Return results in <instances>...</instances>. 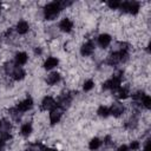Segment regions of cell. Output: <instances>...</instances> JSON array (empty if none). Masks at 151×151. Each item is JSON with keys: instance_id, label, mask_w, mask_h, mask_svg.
<instances>
[{"instance_id": "cell-1", "label": "cell", "mask_w": 151, "mask_h": 151, "mask_svg": "<svg viewBox=\"0 0 151 151\" xmlns=\"http://www.w3.org/2000/svg\"><path fill=\"white\" fill-rule=\"evenodd\" d=\"M61 9L60 7V2H50L46 5L45 7V18L47 20H53L57 18V15L59 14V11Z\"/></svg>"}, {"instance_id": "cell-2", "label": "cell", "mask_w": 151, "mask_h": 151, "mask_svg": "<svg viewBox=\"0 0 151 151\" xmlns=\"http://www.w3.org/2000/svg\"><path fill=\"white\" fill-rule=\"evenodd\" d=\"M119 8L123 12H127L130 14H136L139 11V4L137 1H124L120 4Z\"/></svg>"}, {"instance_id": "cell-3", "label": "cell", "mask_w": 151, "mask_h": 151, "mask_svg": "<svg viewBox=\"0 0 151 151\" xmlns=\"http://www.w3.org/2000/svg\"><path fill=\"white\" fill-rule=\"evenodd\" d=\"M54 107H57V101L52 97H45L41 101V110L44 111H51Z\"/></svg>"}, {"instance_id": "cell-4", "label": "cell", "mask_w": 151, "mask_h": 151, "mask_svg": "<svg viewBox=\"0 0 151 151\" xmlns=\"http://www.w3.org/2000/svg\"><path fill=\"white\" fill-rule=\"evenodd\" d=\"M63 112H64V110L60 109L59 106H57V107H54L53 110H51V113H50L51 124H57V123L60 120V118H61V116H63Z\"/></svg>"}, {"instance_id": "cell-5", "label": "cell", "mask_w": 151, "mask_h": 151, "mask_svg": "<svg viewBox=\"0 0 151 151\" xmlns=\"http://www.w3.org/2000/svg\"><path fill=\"white\" fill-rule=\"evenodd\" d=\"M109 111H110V114H112L114 117H119L124 112V106L120 103H113L111 105V107L109 109Z\"/></svg>"}, {"instance_id": "cell-6", "label": "cell", "mask_w": 151, "mask_h": 151, "mask_svg": "<svg viewBox=\"0 0 151 151\" xmlns=\"http://www.w3.org/2000/svg\"><path fill=\"white\" fill-rule=\"evenodd\" d=\"M93 51H94V44H93L92 41L85 42V44L81 46V48H80V53H81V55H84V57L91 55V54L93 53Z\"/></svg>"}, {"instance_id": "cell-7", "label": "cell", "mask_w": 151, "mask_h": 151, "mask_svg": "<svg viewBox=\"0 0 151 151\" xmlns=\"http://www.w3.org/2000/svg\"><path fill=\"white\" fill-rule=\"evenodd\" d=\"M32 105H33V100L31 98H26L25 100H22L18 104L17 109L19 110V112H26L32 107Z\"/></svg>"}, {"instance_id": "cell-8", "label": "cell", "mask_w": 151, "mask_h": 151, "mask_svg": "<svg viewBox=\"0 0 151 151\" xmlns=\"http://www.w3.org/2000/svg\"><path fill=\"white\" fill-rule=\"evenodd\" d=\"M122 61V58H120V53H119V51L118 52H113V53H111L109 57H107V60H106V63L109 64V65H111V66H116L117 64H119Z\"/></svg>"}, {"instance_id": "cell-9", "label": "cell", "mask_w": 151, "mask_h": 151, "mask_svg": "<svg viewBox=\"0 0 151 151\" xmlns=\"http://www.w3.org/2000/svg\"><path fill=\"white\" fill-rule=\"evenodd\" d=\"M59 27H60V29H61L63 32H70V31L72 29V27H73V22H72L70 19L65 18V19H63V20L60 21Z\"/></svg>"}, {"instance_id": "cell-10", "label": "cell", "mask_w": 151, "mask_h": 151, "mask_svg": "<svg viewBox=\"0 0 151 151\" xmlns=\"http://www.w3.org/2000/svg\"><path fill=\"white\" fill-rule=\"evenodd\" d=\"M111 42V37L109 34H100L99 38H98V44L100 45V47H106L109 46Z\"/></svg>"}, {"instance_id": "cell-11", "label": "cell", "mask_w": 151, "mask_h": 151, "mask_svg": "<svg viewBox=\"0 0 151 151\" xmlns=\"http://www.w3.org/2000/svg\"><path fill=\"white\" fill-rule=\"evenodd\" d=\"M59 80H60V76H59V73H57V72L50 73V74L47 76V78H46V83H47L48 85H54V84H57Z\"/></svg>"}, {"instance_id": "cell-12", "label": "cell", "mask_w": 151, "mask_h": 151, "mask_svg": "<svg viewBox=\"0 0 151 151\" xmlns=\"http://www.w3.org/2000/svg\"><path fill=\"white\" fill-rule=\"evenodd\" d=\"M113 93L116 94V97H118L119 99H125L129 96V88L127 87H118L117 90L113 91Z\"/></svg>"}, {"instance_id": "cell-13", "label": "cell", "mask_w": 151, "mask_h": 151, "mask_svg": "<svg viewBox=\"0 0 151 151\" xmlns=\"http://www.w3.org/2000/svg\"><path fill=\"white\" fill-rule=\"evenodd\" d=\"M27 59H28V57L25 52H19L15 55V65H24V64H26Z\"/></svg>"}, {"instance_id": "cell-14", "label": "cell", "mask_w": 151, "mask_h": 151, "mask_svg": "<svg viewBox=\"0 0 151 151\" xmlns=\"http://www.w3.org/2000/svg\"><path fill=\"white\" fill-rule=\"evenodd\" d=\"M12 76H13V78H14L15 80H21V79L25 77V71H24L21 67L15 66V68H14L13 72H12Z\"/></svg>"}, {"instance_id": "cell-15", "label": "cell", "mask_w": 151, "mask_h": 151, "mask_svg": "<svg viewBox=\"0 0 151 151\" xmlns=\"http://www.w3.org/2000/svg\"><path fill=\"white\" fill-rule=\"evenodd\" d=\"M27 31H28V24L24 20L19 21L17 25V32L19 34H25V33H27Z\"/></svg>"}, {"instance_id": "cell-16", "label": "cell", "mask_w": 151, "mask_h": 151, "mask_svg": "<svg viewBox=\"0 0 151 151\" xmlns=\"http://www.w3.org/2000/svg\"><path fill=\"white\" fill-rule=\"evenodd\" d=\"M58 63H59V61H58L57 58L51 57V58H47V60H46L45 64H44V67H45L46 70H51V68H53L54 66H57Z\"/></svg>"}, {"instance_id": "cell-17", "label": "cell", "mask_w": 151, "mask_h": 151, "mask_svg": "<svg viewBox=\"0 0 151 151\" xmlns=\"http://www.w3.org/2000/svg\"><path fill=\"white\" fill-rule=\"evenodd\" d=\"M100 145H101V142H100V139H98V138H93V139L90 142V144H88V147H90V150L94 151V150L99 149V147H100Z\"/></svg>"}, {"instance_id": "cell-18", "label": "cell", "mask_w": 151, "mask_h": 151, "mask_svg": "<svg viewBox=\"0 0 151 151\" xmlns=\"http://www.w3.org/2000/svg\"><path fill=\"white\" fill-rule=\"evenodd\" d=\"M32 132V125L29 123H26L21 126V134L22 136H29Z\"/></svg>"}, {"instance_id": "cell-19", "label": "cell", "mask_w": 151, "mask_h": 151, "mask_svg": "<svg viewBox=\"0 0 151 151\" xmlns=\"http://www.w3.org/2000/svg\"><path fill=\"white\" fill-rule=\"evenodd\" d=\"M125 126H126L127 129H130V130L134 129V127L137 126V118H136V117H131V118H130V119L126 122Z\"/></svg>"}, {"instance_id": "cell-20", "label": "cell", "mask_w": 151, "mask_h": 151, "mask_svg": "<svg viewBox=\"0 0 151 151\" xmlns=\"http://www.w3.org/2000/svg\"><path fill=\"white\" fill-rule=\"evenodd\" d=\"M97 113L100 116V117H107L109 114H110V111H109V107H106V106H100L99 109H98V111H97Z\"/></svg>"}, {"instance_id": "cell-21", "label": "cell", "mask_w": 151, "mask_h": 151, "mask_svg": "<svg viewBox=\"0 0 151 151\" xmlns=\"http://www.w3.org/2000/svg\"><path fill=\"white\" fill-rule=\"evenodd\" d=\"M45 150V146L41 144V143H34L29 146V151H44Z\"/></svg>"}, {"instance_id": "cell-22", "label": "cell", "mask_w": 151, "mask_h": 151, "mask_svg": "<svg viewBox=\"0 0 151 151\" xmlns=\"http://www.w3.org/2000/svg\"><path fill=\"white\" fill-rule=\"evenodd\" d=\"M142 105L145 106L146 109H150V106H151V97H150L149 94H145V96L143 97V99H142Z\"/></svg>"}, {"instance_id": "cell-23", "label": "cell", "mask_w": 151, "mask_h": 151, "mask_svg": "<svg viewBox=\"0 0 151 151\" xmlns=\"http://www.w3.org/2000/svg\"><path fill=\"white\" fill-rule=\"evenodd\" d=\"M9 133L7 132V131H5V130H2V131H0V140H2V142H6V140H8L9 139Z\"/></svg>"}, {"instance_id": "cell-24", "label": "cell", "mask_w": 151, "mask_h": 151, "mask_svg": "<svg viewBox=\"0 0 151 151\" xmlns=\"http://www.w3.org/2000/svg\"><path fill=\"white\" fill-rule=\"evenodd\" d=\"M93 86H94V83L92 80H87L84 83V90L85 91H90L91 88H93Z\"/></svg>"}, {"instance_id": "cell-25", "label": "cell", "mask_w": 151, "mask_h": 151, "mask_svg": "<svg viewBox=\"0 0 151 151\" xmlns=\"http://www.w3.org/2000/svg\"><path fill=\"white\" fill-rule=\"evenodd\" d=\"M120 4H122L120 1H116V0H114V1H112V0H111V1H109V2H107L109 7H110V8H112V9H114V8H118V7L120 6Z\"/></svg>"}, {"instance_id": "cell-26", "label": "cell", "mask_w": 151, "mask_h": 151, "mask_svg": "<svg viewBox=\"0 0 151 151\" xmlns=\"http://www.w3.org/2000/svg\"><path fill=\"white\" fill-rule=\"evenodd\" d=\"M138 147H139V143H138V142L133 140V142H131V143H130V147H129V149H131L132 151L138 150Z\"/></svg>"}, {"instance_id": "cell-27", "label": "cell", "mask_w": 151, "mask_h": 151, "mask_svg": "<svg viewBox=\"0 0 151 151\" xmlns=\"http://www.w3.org/2000/svg\"><path fill=\"white\" fill-rule=\"evenodd\" d=\"M129 150H130V149H129L126 145H122V146H119V147H118V150H117V151H129Z\"/></svg>"}, {"instance_id": "cell-28", "label": "cell", "mask_w": 151, "mask_h": 151, "mask_svg": "<svg viewBox=\"0 0 151 151\" xmlns=\"http://www.w3.org/2000/svg\"><path fill=\"white\" fill-rule=\"evenodd\" d=\"M143 151H150V149H149V143L146 144V146H145V149H144Z\"/></svg>"}, {"instance_id": "cell-29", "label": "cell", "mask_w": 151, "mask_h": 151, "mask_svg": "<svg viewBox=\"0 0 151 151\" xmlns=\"http://www.w3.org/2000/svg\"><path fill=\"white\" fill-rule=\"evenodd\" d=\"M44 151H57V150H55V149H46V147H45Z\"/></svg>"}, {"instance_id": "cell-30", "label": "cell", "mask_w": 151, "mask_h": 151, "mask_svg": "<svg viewBox=\"0 0 151 151\" xmlns=\"http://www.w3.org/2000/svg\"><path fill=\"white\" fill-rule=\"evenodd\" d=\"M0 11H1V5H0Z\"/></svg>"}, {"instance_id": "cell-31", "label": "cell", "mask_w": 151, "mask_h": 151, "mask_svg": "<svg viewBox=\"0 0 151 151\" xmlns=\"http://www.w3.org/2000/svg\"><path fill=\"white\" fill-rule=\"evenodd\" d=\"M0 126H1V122H0Z\"/></svg>"}]
</instances>
